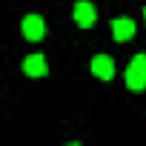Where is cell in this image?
<instances>
[{
  "label": "cell",
  "instance_id": "cell-1",
  "mask_svg": "<svg viewBox=\"0 0 146 146\" xmlns=\"http://www.w3.org/2000/svg\"><path fill=\"white\" fill-rule=\"evenodd\" d=\"M126 86L132 92H143L146 89V54H137L129 69H126Z\"/></svg>",
  "mask_w": 146,
  "mask_h": 146
},
{
  "label": "cell",
  "instance_id": "cell-2",
  "mask_svg": "<svg viewBox=\"0 0 146 146\" xmlns=\"http://www.w3.org/2000/svg\"><path fill=\"white\" fill-rule=\"evenodd\" d=\"M20 32H23L26 40H43L46 37V23H43L40 15H29V17H23Z\"/></svg>",
  "mask_w": 146,
  "mask_h": 146
},
{
  "label": "cell",
  "instance_id": "cell-3",
  "mask_svg": "<svg viewBox=\"0 0 146 146\" xmlns=\"http://www.w3.org/2000/svg\"><path fill=\"white\" fill-rule=\"evenodd\" d=\"M95 20H98L95 6L89 3V0H80V3L75 6V23H78L80 29H89V26H95Z\"/></svg>",
  "mask_w": 146,
  "mask_h": 146
},
{
  "label": "cell",
  "instance_id": "cell-4",
  "mask_svg": "<svg viewBox=\"0 0 146 146\" xmlns=\"http://www.w3.org/2000/svg\"><path fill=\"white\" fill-rule=\"evenodd\" d=\"M92 75L100 78V80H112V78H115V63H112L109 54H98V57H92Z\"/></svg>",
  "mask_w": 146,
  "mask_h": 146
},
{
  "label": "cell",
  "instance_id": "cell-5",
  "mask_svg": "<svg viewBox=\"0 0 146 146\" xmlns=\"http://www.w3.org/2000/svg\"><path fill=\"white\" fill-rule=\"evenodd\" d=\"M46 54H29L26 60H23V72L29 78H43L46 75Z\"/></svg>",
  "mask_w": 146,
  "mask_h": 146
},
{
  "label": "cell",
  "instance_id": "cell-6",
  "mask_svg": "<svg viewBox=\"0 0 146 146\" xmlns=\"http://www.w3.org/2000/svg\"><path fill=\"white\" fill-rule=\"evenodd\" d=\"M132 35H135V23H132L129 17H117V20H112V37H115V40L126 43V40H132Z\"/></svg>",
  "mask_w": 146,
  "mask_h": 146
},
{
  "label": "cell",
  "instance_id": "cell-7",
  "mask_svg": "<svg viewBox=\"0 0 146 146\" xmlns=\"http://www.w3.org/2000/svg\"><path fill=\"white\" fill-rule=\"evenodd\" d=\"M143 17H146V9H143Z\"/></svg>",
  "mask_w": 146,
  "mask_h": 146
}]
</instances>
